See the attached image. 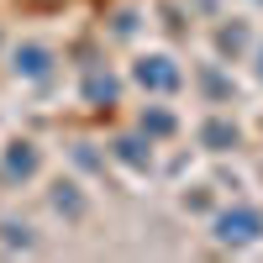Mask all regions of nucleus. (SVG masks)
<instances>
[{"label": "nucleus", "mask_w": 263, "mask_h": 263, "mask_svg": "<svg viewBox=\"0 0 263 263\" xmlns=\"http://www.w3.org/2000/svg\"><path fill=\"white\" fill-rule=\"evenodd\" d=\"M258 232H263L258 211H227L221 221H216V237H221V242H253Z\"/></svg>", "instance_id": "f257e3e1"}, {"label": "nucleus", "mask_w": 263, "mask_h": 263, "mask_svg": "<svg viewBox=\"0 0 263 263\" xmlns=\"http://www.w3.org/2000/svg\"><path fill=\"white\" fill-rule=\"evenodd\" d=\"M137 79H142V84H158V90H174V79H179V74L168 69V58H142Z\"/></svg>", "instance_id": "f03ea898"}]
</instances>
